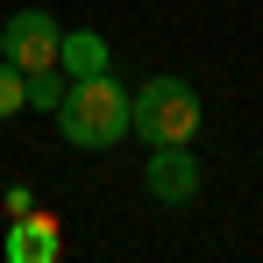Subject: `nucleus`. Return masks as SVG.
<instances>
[{"label": "nucleus", "mask_w": 263, "mask_h": 263, "mask_svg": "<svg viewBox=\"0 0 263 263\" xmlns=\"http://www.w3.org/2000/svg\"><path fill=\"white\" fill-rule=\"evenodd\" d=\"M57 128L71 135V149H114L128 135V86H114L107 71L71 79L64 107H57Z\"/></svg>", "instance_id": "nucleus-1"}, {"label": "nucleus", "mask_w": 263, "mask_h": 263, "mask_svg": "<svg viewBox=\"0 0 263 263\" xmlns=\"http://www.w3.org/2000/svg\"><path fill=\"white\" fill-rule=\"evenodd\" d=\"M128 128L149 142V149H164V142H192L199 135V92L185 86V79H142L128 92Z\"/></svg>", "instance_id": "nucleus-2"}, {"label": "nucleus", "mask_w": 263, "mask_h": 263, "mask_svg": "<svg viewBox=\"0 0 263 263\" xmlns=\"http://www.w3.org/2000/svg\"><path fill=\"white\" fill-rule=\"evenodd\" d=\"M57 43H64V29L50 22L43 7L7 14V29H0V57H7L14 71H43V64H57Z\"/></svg>", "instance_id": "nucleus-3"}, {"label": "nucleus", "mask_w": 263, "mask_h": 263, "mask_svg": "<svg viewBox=\"0 0 263 263\" xmlns=\"http://www.w3.org/2000/svg\"><path fill=\"white\" fill-rule=\"evenodd\" d=\"M142 185H149V199H164V206H185V199L199 192V164H192V142H164V149L149 157Z\"/></svg>", "instance_id": "nucleus-4"}, {"label": "nucleus", "mask_w": 263, "mask_h": 263, "mask_svg": "<svg viewBox=\"0 0 263 263\" xmlns=\"http://www.w3.org/2000/svg\"><path fill=\"white\" fill-rule=\"evenodd\" d=\"M0 249H7V263H57L64 256V228H57V214H22Z\"/></svg>", "instance_id": "nucleus-5"}, {"label": "nucleus", "mask_w": 263, "mask_h": 263, "mask_svg": "<svg viewBox=\"0 0 263 263\" xmlns=\"http://www.w3.org/2000/svg\"><path fill=\"white\" fill-rule=\"evenodd\" d=\"M107 36H92V29H71L64 43H57V71L64 79H92V71H107Z\"/></svg>", "instance_id": "nucleus-6"}, {"label": "nucleus", "mask_w": 263, "mask_h": 263, "mask_svg": "<svg viewBox=\"0 0 263 263\" xmlns=\"http://www.w3.org/2000/svg\"><path fill=\"white\" fill-rule=\"evenodd\" d=\"M64 92H71V79H64L57 64H43V71H22V107H43V114H57V107H64Z\"/></svg>", "instance_id": "nucleus-7"}, {"label": "nucleus", "mask_w": 263, "mask_h": 263, "mask_svg": "<svg viewBox=\"0 0 263 263\" xmlns=\"http://www.w3.org/2000/svg\"><path fill=\"white\" fill-rule=\"evenodd\" d=\"M7 114H22V71L0 57V121H7Z\"/></svg>", "instance_id": "nucleus-8"}]
</instances>
